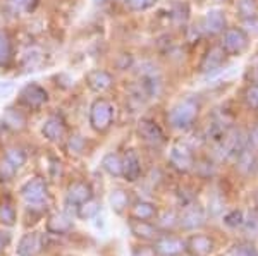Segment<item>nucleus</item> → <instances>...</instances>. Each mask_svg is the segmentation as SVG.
Wrapping results in <instances>:
<instances>
[{
  "label": "nucleus",
  "mask_w": 258,
  "mask_h": 256,
  "mask_svg": "<svg viewBox=\"0 0 258 256\" xmlns=\"http://www.w3.org/2000/svg\"><path fill=\"white\" fill-rule=\"evenodd\" d=\"M14 103L28 114L43 112L52 100V92L48 86H45L40 81H26L18 88L14 95Z\"/></svg>",
  "instance_id": "nucleus-1"
},
{
  "label": "nucleus",
  "mask_w": 258,
  "mask_h": 256,
  "mask_svg": "<svg viewBox=\"0 0 258 256\" xmlns=\"http://www.w3.org/2000/svg\"><path fill=\"white\" fill-rule=\"evenodd\" d=\"M200 110H202V100L198 95H186L179 98L167 110L169 127L176 131H189L198 121Z\"/></svg>",
  "instance_id": "nucleus-2"
},
{
  "label": "nucleus",
  "mask_w": 258,
  "mask_h": 256,
  "mask_svg": "<svg viewBox=\"0 0 258 256\" xmlns=\"http://www.w3.org/2000/svg\"><path fill=\"white\" fill-rule=\"evenodd\" d=\"M117 107L107 95H98L88 105V126L93 133L107 134L115 124Z\"/></svg>",
  "instance_id": "nucleus-3"
},
{
  "label": "nucleus",
  "mask_w": 258,
  "mask_h": 256,
  "mask_svg": "<svg viewBox=\"0 0 258 256\" xmlns=\"http://www.w3.org/2000/svg\"><path fill=\"white\" fill-rule=\"evenodd\" d=\"M83 86L95 97L109 95L117 86V74L109 67H91L83 76Z\"/></svg>",
  "instance_id": "nucleus-4"
},
{
  "label": "nucleus",
  "mask_w": 258,
  "mask_h": 256,
  "mask_svg": "<svg viewBox=\"0 0 258 256\" xmlns=\"http://www.w3.org/2000/svg\"><path fill=\"white\" fill-rule=\"evenodd\" d=\"M40 133L45 141L52 144L64 143L66 136L69 134V122L66 114L60 109H55L45 115V119L40 124Z\"/></svg>",
  "instance_id": "nucleus-5"
},
{
  "label": "nucleus",
  "mask_w": 258,
  "mask_h": 256,
  "mask_svg": "<svg viewBox=\"0 0 258 256\" xmlns=\"http://www.w3.org/2000/svg\"><path fill=\"white\" fill-rule=\"evenodd\" d=\"M214 146L215 155L220 160H236V156L246 148V134L241 129L231 127L217 143H214Z\"/></svg>",
  "instance_id": "nucleus-6"
},
{
  "label": "nucleus",
  "mask_w": 258,
  "mask_h": 256,
  "mask_svg": "<svg viewBox=\"0 0 258 256\" xmlns=\"http://www.w3.org/2000/svg\"><path fill=\"white\" fill-rule=\"evenodd\" d=\"M136 134L147 146L153 150H160L162 146L167 144V134L164 127L160 126L155 119L152 117H141L136 122Z\"/></svg>",
  "instance_id": "nucleus-7"
},
{
  "label": "nucleus",
  "mask_w": 258,
  "mask_h": 256,
  "mask_svg": "<svg viewBox=\"0 0 258 256\" xmlns=\"http://www.w3.org/2000/svg\"><path fill=\"white\" fill-rule=\"evenodd\" d=\"M220 48L227 57H239L249 48V35L246 30L238 26L226 28L220 35Z\"/></svg>",
  "instance_id": "nucleus-8"
},
{
  "label": "nucleus",
  "mask_w": 258,
  "mask_h": 256,
  "mask_svg": "<svg viewBox=\"0 0 258 256\" xmlns=\"http://www.w3.org/2000/svg\"><path fill=\"white\" fill-rule=\"evenodd\" d=\"M19 47L16 43V36L6 24L0 23V72L7 74L16 69Z\"/></svg>",
  "instance_id": "nucleus-9"
},
{
  "label": "nucleus",
  "mask_w": 258,
  "mask_h": 256,
  "mask_svg": "<svg viewBox=\"0 0 258 256\" xmlns=\"http://www.w3.org/2000/svg\"><path fill=\"white\" fill-rule=\"evenodd\" d=\"M43 0H0V23L18 21L21 16H33Z\"/></svg>",
  "instance_id": "nucleus-10"
},
{
  "label": "nucleus",
  "mask_w": 258,
  "mask_h": 256,
  "mask_svg": "<svg viewBox=\"0 0 258 256\" xmlns=\"http://www.w3.org/2000/svg\"><path fill=\"white\" fill-rule=\"evenodd\" d=\"M195 160H197V156H195V150L186 141H177L170 146L169 165L174 168V170L181 172V174L191 172L193 170Z\"/></svg>",
  "instance_id": "nucleus-11"
},
{
  "label": "nucleus",
  "mask_w": 258,
  "mask_h": 256,
  "mask_svg": "<svg viewBox=\"0 0 258 256\" xmlns=\"http://www.w3.org/2000/svg\"><path fill=\"white\" fill-rule=\"evenodd\" d=\"M227 60V55L224 53V50L220 48L219 43H214L203 52V55L200 57L198 62V72L203 74V76H212V74L219 72L220 69L224 67Z\"/></svg>",
  "instance_id": "nucleus-12"
},
{
  "label": "nucleus",
  "mask_w": 258,
  "mask_h": 256,
  "mask_svg": "<svg viewBox=\"0 0 258 256\" xmlns=\"http://www.w3.org/2000/svg\"><path fill=\"white\" fill-rule=\"evenodd\" d=\"M45 62V52L36 45H28L18 52V60H16V71L21 69V74H30L35 71H40V67Z\"/></svg>",
  "instance_id": "nucleus-13"
},
{
  "label": "nucleus",
  "mask_w": 258,
  "mask_h": 256,
  "mask_svg": "<svg viewBox=\"0 0 258 256\" xmlns=\"http://www.w3.org/2000/svg\"><path fill=\"white\" fill-rule=\"evenodd\" d=\"M200 28L205 38H217L227 28V18L222 9H210L200 19Z\"/></svg>",
  "instance_id": "nucleus-14"
},
{
  "label": "nucleus",
  "mask_w": 258,
  "mask_h": 256,
  "mask_svg": "<svg viewBox=\"0 0 258 256\" xmlns=\"http://www.w3.org/2000/svg\"><path fill=\"white\" fill-rule=\"evenodd\" d=\"M0 119L7 124V127L12 131V134H21L28 129L30 126V114L24 112L21 107L16 105L14 102L7 103L2 109V114H0Z\"/></svg>",
  "instance_id": "nucleus-15"
},
{
  "label": "nucleus",
  "mask_w": 258,
  "mask_h": 256,
  "mask_svg": "<svg viewBox=\"0 0 258 256\" xmlns=\"http://www.w3.org/2000/svg\"><path fill=\"white\" fill-rule=\"evenodd\" d=\"M21 198L30 203H41V201H47L48 198V184L43 177H33V179H28L26 183L21 186L19 189Z\"/></svg>",
  "instance_id": "nucleus-16"
},
{
  "label": "nucleus",
  "mask_w": 258,
  "mask_h": 256,
  "mask_svg": "<svg viewBox=\"0 0 258 256\" xmlns=\"http://www.w3.org/2000/svg\"><path fill=\"white\" fill-rule=\"evenodd\" d=\"M177 224L186 230L200 229V227L205 224V210L195 203V201L182 206V213L177 217Z\"/></svg>",
  "instance_id": "nucleus-17"
},
{
  "label": "nucleus",
  "mask_w": 258,
  "mask_h": 256,
  "mask_svg": "<svg viewBox=\"0 0 258 256\" xmlns=\"http://www.w3.org/2000/svg\"><path fill=\"white\" fill-rule=\"evenodd\" d=\"M93 198V188L86 181H74L69 184L68 193H66V203L68 206H74L78 210V206L86 203L88 200Z\"/></svg>",
  "instance_id": "nucleus-18"
},
{
  "label": "nucleus",
  "mask_w": 258,
  "mask_h": 256,
  "mask_svg": "<svg viewBox=\"0 0 258 256\" xmlns=\"http://www.w3.org/2000/svg\"><path fill=\"white\" fill-rule=\"evenodd\" d=\"M143 176V163L135 150H126L122 153V179L127 183H136Z\"/></svg>",
  "instance_id": "nucleus-19"
},
{
  "label": "nucleus",
  "mask_w": 258,
  "mask_h": 256,
  "mask_svg": "<svg viewBox=\"0 0 258 256\" xmlns=\"http://www.w3.org/2000/svg\"><path fill=\"white\" fill-rule=\"evenodd\" d=\"M155 253L157 256H181L184 253L186 244L176 236L164 234L155 241Z\"/></svg>",
  "instance_id": "nucleus-20"
},
{
  "label": "nucleus",
  "mask_w": 258,
  "mask_h": 256,
  "mask_svg": "<svg viewBox=\"0 0 258 256\" xmlns=\"http://www.w3.org/2000/svg\"><path fill=\"white\" fill-rule=\"evenodd\" d=\"M131 234H135L136 237L141 241H157L162 234L160 229L155 224H152L150 220H136V218H129L127 222Z\"/></svg>",
  "instance_id": "nucleus-21"
},
{
  "label": "nucleus",
  "mask_w": 258,
  "mask_h": 256,
  "mask_svg": "<svg viewBox=\"0 0 258 256\" xmlns=\"http://www.w3.org/2000/svg\"><path fill=\"white\" fill-rule=\"evenodd\" d=\"M184 244L191 256H209L215 247L214 239L207 236V234H193L191 237H188Z\"/></svg>",
  "instance_id": "nucleus-22"
},
{
  "label": "nucleus",
  "mask_w": 258,
  "mask_h": 256,
  "mask_svg": "<svg viewBox=\"0 0 258 256\" xmlns=\"http://www.w3.org/2000/svg\"><path fill=\"white\" fill-rule=\"evenodd\" d=\"M189 6L182 0H176L169 6V23L172 24L174 28H186L189 23Z\"/></svg>",
  "instance_id": "nucleus-23"
},
{
  "label": "nucleus",
  "mask_w": 258,
  "mask_h": 256,
  "mask_svg": "<svg viewBox=\"0 0 258 256\" xmlns=\"http://www.w3.org/2000/svg\"><path fill=\"white\" fill-rule=\"evenodd\" d=\"M64 150L71 156H83L88 151V138L78 131H69V134L64 139Z\"/></svg>",
  "instance_id": "nucleus-24"
},
{
  "label": "nucleus",
  "mask_w": 258,
  "mask_h": 256,
  "mask_svg": "<svg viewBox=\"0 0 258 256\" xmlns=\"http://www.w3.org/2000/svg\"><path fill=\"white\" fill-rule=\"evenodd\" d=\"M41 244H43V237L36 232H28L19 239L16 253L18 256H35L41 249Z\"/></svg>",
  "instance_id": "nucleus-25"
},
{
  "label": "nucleus",
  "mask_w": 258,
  "mask_h": 256,
  "mask_svg": "<svg viewBox=\"0 0 258 256\" xmlns=\"http://www.w3.org/2000/svg\"><path fill=\"white\" fill-rule=\"evenodd\" d=\"M100 167L105 174H109L114 179L122 177V155L117 151H107L100 160Z\"/></svg>",
  "instance_id": "nucleus-26"
},
{
  "label": "nucleus",
  "mask_w": 258,
  "mask_h": 256,
  "mask_svg": "<svg viewBox=\"0 0 258 256\" xmlns=\"http://www.w3.org/2000/svg\"><path fill=\"white\" fill-rule=\"evenodd\" d=\"M73 227H74L73 217H69L68 213H64V212L52 215L47 222V230L50 234H55V236H62V234L71 232Z\"/></svg>",
  "instance_id": "nucleus-27"
},
{
  "label": "nucleus",
  "mask_w": 258,
  "mask_h": 256,
  "mask_svg": "<svg viewBox=\"0 0 258 256\" xmlns=\"http://www.w3.org/2000/svg\"><path fill=\"white\" fill-rule=\"evenodd\" d=\"M2 156L12 165V167L18 168V170H21V168L28 163V153L21 144H7Z\"/></svg>",
  "instance_id": "nucleus-28"
},
{
  "label": "nucleus",
  "mask_w": 258,
  "mask_h": 256,
  "mask_svg": "<svg viewBox=\"0 0 258 256\" xmlns=\"http://www.w3.org/2000/svg\"><path fill=\"white\" fill-rule=\"evenodd\" d=\"M157 215H159V210L150 201L141 200L131 206V218H136V220H153Z\"/></svg>",
  "instance_id": "nucleus-29"
},
{
  "label": "nucleus",
  "mask_w": 258,
  "mask_h": 256,
  "mask_svg": "<svg viewBox=\"0 0 258 256\" xmlns=\"http://www.w3.org/2000/svg\"><path fill=\"white\" fill-rule=\"evenodd\" d=\"M50 82L59 90L60 93H71L76 88V79L74 76L68 71H59L50 76Z\"/></svg>",
  "instance_id": "nucleus-30"
},
{
  "label": "nucleus",
  "mask_w": 258,
  "mask_h": 256,
  "mask_svg": "<svg viewBox=\"0 0 258 256\" xmlns=\"http://www.w3.org/2000/svg\"><path fill=\"white\" fill-rule=\"evenodd\" d=\"M136 65V59L131 52H119L117 55H114V60H112V71L115 74L117 72H133Z\"/></svg>",
  "instance_id": "nucleus-31"
},
{
  "label": "nucleus",
  "mask_w": 258,
  "mask_h": 256,
  "mask_svg": "<svg viewBox=\"0 0 258 256\" xmlns=\"http://www.w3.org/2000/svg\"><path fill=\"white\" fill-rule=\"evenodd\" d=\"M109 205H110V208L114 210L115 213H124L127 210V206H129V195H127V191H124V189H114V191L109 195Z\"/></svg>",
  "instance_id": "nucleus-32"
},
{
  "label": "nucleus",
  "mask_w": 258,
  "mask_h": 256,
  "mask_svg": "<svg viewBox=\"0 0 258 256\" xmlns=\"http://www.w3.org/2000/svg\"><path fill=\"white\" fill-rule=\"evenodd\" d=\"M236 11L243 21H249L258 16V2L256 0H236Z\"/></svg>",
  "instance_id": "nucleus-33"
},
{
  "label": "nucleus",
  "mask_w": 258,
  "mask_h": 256,
  "mask_svg": "<svg viewBox=\"0 0 258 256\" xmlns=\"http://www.w3.org/2000/svg\"><path fill=\"white\" fill-rule=\"evenodd\" d=\"M124 7L129 12H135V14H141V12H147L159 4V0H122Z\"/></svg>",
  "instance_id": "nucleus-34"
},
{
  "label": "nucleus",
  "mask_w": 258,
  "mask_h": 256,
  "mask_svg": "<svg viewBox=\"0 0 258 256\" xmlns=\"http://www.w3.org/2000/svg\"><path fill=\"white\" fill-rule=\"evenodd\" d=\"M100 213V203L98 201H95L93 198L88 200L86 203H83L78 206L76 210V215L83 218V220H90V218H95Z\"/></svg>",
  "instance_id": "nucleus-35"
},
{
  "label": "nucleus",
  "mask_w": 258,
  "mask_h": 256,
  "mask_svg": "<svg viewBox=\"0 0 258 256\" xmlns=\"http://www.w3.org/2000/svg\"><path fill=\"white\" fill-rule=\"evenodd\" d=\"M193 170H197V174L203 179H209L210 176H214L215 172V165L212 160L209 158H202V160H195V165H193Z\"/></svg>",
  "instance_id": "nucleus-36"
},
{
  "label": "nucleus",
  "mask_w": 258,
  "mask_h": 256,
  "mask_svg": "<svg viewBox=\"0 0 258 256\" xmlns=\"http://www.w3.org/2000/svg\"><path fill=\"white\" fill-rule=\"evenodd\" d=\"M0 222L4 225H14L16 224V208L9 201L0 203Z\"/></svg>",
  "instance_id": "nucleus-37"
},
{
  "label": "nucleus",
  "mask_w": 258,
  "mask_h": 256,
  "mask_svg": "<svg viewBox=\"0 0 258 256\" xmlns=\"http://www.w3.org/2000/svg\"><path fill=\"white\" fill-rule=\"evenodd\" d=\"M243 100L251 109H258V82H248L243 92Z\"/></svg>",
  "instance_id": "nucleus-38"
},
{
  "label": "nucleus",
  "mask_w": 258,
  "mask_h": 256,
  "mask_svg": "<svg viewBox=\"0 0 258 256\" xmlns=\"http://www.w3.org/2000/svg\"><path fill=\"white\" fill-rule=\"evenodd\" d=\"M16 92H18V82L14 79H0V100H7V98L14 97Z\"/></svg>",
  "instance_id": "nucleus-39"
},
{
  "label": "nucleus",
  "mask_w": 258,
  "mask_h": 256,
  "mask_svg": "<svg viewBox=\"0 0 258 256\" xmlns=\"http://www.w3.org/2000/svg\"><path fill=\"white\" fill-rule=\"evenodd\" d=\"M224 224L231 229H238V227H243L244 224V215L241 210H231L229 213L224 215Z\"/></svg>",
  "instance_id": "nucleus-40"
},
{
  "label": "nucleus",
  "mask_w": 258,
  "mask_h": 256,
  "mask_svg": "<svg viewBox=\"0 0 258 256\" xmlns=\"http://www.w3.org/2000/svg\"><path fill=\"white\" fill-rule=\"evenodd\" d=\"M18 172H19L18 168L12 167L4 156L0 158V181H2V183H9V181H12L16 176H18Z\"/></svg>",
  "instance_id": "nucleus-41"
},
{
  "label": "nucleus",
  "mask_w": 258,
  "mask_h": 256,
  "mask_svg": "<svg viewBox=\"0 0 258 256\" xmlns=\"http://www.w3.org/2000/svg\"><path fill=\"white\" fill-rule=\"evenodd\" d=\"M229 256H258V249L251 242H239L232 247Z\"/></svg>",
  "instance_id": "nucleus-42"
},
{
  "label": "nucleus",
  "mask_w": 258,
  "mask_h": 256,
  "mask_svg": "<svg viewBox=\"0 0 258 256\" xmlns=\"http://www.w3.org/2000/svg\"><path fill=\"white\" fill-rule=\"evenodd\" d=\"M244 77L248 79V82H258V55H255L249 60L246 72H244Z\"/></svg>",
  "instance_id": "nucleus-43"
},
{
  "label": "nucleus",
  "mask_w": 258,
  "mask_h": 256,
  "mask_svg": "<svg viewBox=\"0 0 258 256\" xmlns=\"http://www.w3.org/2000/svg\"><path fill=\"white\" fill-rule=\"evenodd\" d=\"M159 224H157V227L159 229H164V230H167V229H170L172 225H176L177 224V215L176 213H172V212H165V215H162L160 218H159Z\"/></svg>",
  "instance_id": "nucleus-44"
},
{
  "label": "nucleus",
  "mask_w": 258,
  "mask_h": 256,
  "mask_svg": "<svg viewBox=\"0 0 258 256\" xmlns=\"http://www.w3.org/2000/svg\"><path fill=\"white\" fill-rule=\"evenodd\" d=\"M246 146L249 150L256 151L258 153V122L249 129V133L246 134Z\"/></svg>",
  "instance_id": "nucleus-45"
},
{
  "label": "nucleus",
  "mask_w": 258,
  "mask_h": 256,
  "mask_svg": "<svg viewBox=\"0 0 258 256\" xmlns=\"http://www.w3.org/2000/svg\"><path fill=\"white\" fill-rule=\"evenodd\" d=\"M50 176L53 179H59L62 176V163L59 158H50Z\"/></svg>",
  "instance_id": "nucleus-46"
},
{
  "label": "nucleus",
  "mask_w": 258,
  "mask_h": 256,
  "mask_svg": "<svg viewBox=\"0 0 258 256\" xmlns=\"http://www.w3.org/2000/svg\"><path fill=\"white\" fill-rule=\"evenodd\" d=\"M133 256H157L153 246H138L133 249Z\"/></svg>",
  "instance_id": "nucleus-47"
},
{
  "label": "nucleus",
  "mask_w": 258,
  "mask_h": 256,
  "mask_svg": "<svg viewBox=\"0 0 258 256\" xmlns=\"http://www.w3.org/2000/svg\"><path fill=\"white\" fill-rule=\"evenodd\" d=\"M11 136H14L12 134V131L9 129V127H7V124L2 121V119H0V143H6L7 139L11 138Z\"/></svg>",
  "instance_id": "nucleus-48"
},
{
  "label": "nucleus",
  "mask_w": 258,
  "mask_h": 256,
  "mask_svg": "<svg viewBox=\"0 0 258 256\" xmlns=\"http://www.w3.org/2000/svg\"><path fill=\"white\" fill-rule=\"evenodd\" d=\"M112 2H114V0H91V4H93L95 7H98V9H102V7H107V6H110Z\"/></svg>",
  "instance_id": "nucleus-49"
},
{
  "label": "nucleus",
  "mask_w": 258,
  "mask_h": 256,
  "mask_svg": "<svg viewBox=\"0 0 258 256\" xmlns=\"http://www.w3.org/2000/svg\"><path fill=\"white\" fill-rule=\"evenodd\" d=\"M7 241L9 239H4V236H2V232H0V253H2V249L6 247V244H7Z\"/></svg>",
  "instance_id": "nucleus-50"
},
{
  "label": "nucleus",
  "mask_w": 258,
  "mask_h": 256,
  "mask_svg": "<svg viewBox=\"0 0 258 256\" xmlns=\"http://www.w3.org/2000/svg\"><path fill=\"white\" fill-rule=\"evenodd\" d=\"M255 208H256V212H258V191L255 193Z\"/></svg>",
  "instance_id": "nucleus-51"
}]
</instances>
